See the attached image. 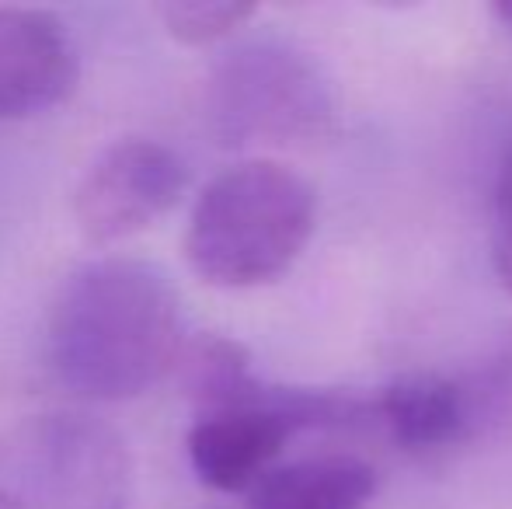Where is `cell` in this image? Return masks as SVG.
I'll return each instance as SVG.
<instances>
[{"label": "cell", "mask_w": 512, "mask_h": 509, "mask_svg": "<svg viewBox=\"0 0 512 509\" xmlns=\"http://www.w3.org/2000/svg\"><path fill=\"white\" fill-rule=\"evenodd\" d=\"M178 360L182 307L150 262L95 258L70 272L49 307L46 367L84 401L140 398Z\"/></svg>", "instance_id": "6da1fadb"}, {"label": "cell", "mask_w": 512, "mask_h": 509, "mask_svg": "<svg viewBox=\"0 0 512 509\" xmlns=\"http://www.w3.org/2000/svg\"><path fill=\"white\" fill-rule=\"evenodd\" d=\"M317 196L304 175L269 157L209 178L192 206L185 258L209 286L251 290L279 279L314 234Z\"/></svg>", "instance_id": "7a4b0ae2"}, {"label": "cell", "mask_w": 512, "mask_h": 509, "mask_svg": "<svg viewBox=\"0 0 512 509\" xmlns=\"http://www.w3.org/2000/svg\"><path fill=\"white\" fill-rule=\"evenodd\" d=\"M206 119L223 147H297L335 126V88L304 46L279 35L241 39L209 67Z\"/></svg>", "instance_id": "3957f363"}, {"label": "cell", "mask_w": 512, "mask_h": 509, "mask_svg": "<svg viewBox=\"0 0 512 509\" xmlns=\"http://www.w3.org/2000/svg\"><path fill=\"white\" fill-rule=\"evenodd\" d=\"M133 457L108 422L39 412L0 433V509H126Z\"/></svg>", "instance_id": "277c9868"}, {"label": "cell", "mask_w": 512, "mask_h": 509, "mask_svg": "<svg viewBox=\"0 0 512 509\" xmlns=\"http://www.w3.org/2000/svg\"><path fill=\"white\" fill-rule=\"evenodd\" d=\"M189 168L175 147L150 136H122L91 161L74 189V217L84 238L115 245L147 231L182 199Z\"/></svg>", "instance_id": "5b68a950"}, {"label": "cell", "mask_w": 512, "mask_h": 509, "mask_svg": "<svg viewBox=\"0 0 512 509\" xmlns=\"http://www.w3.org/2000/svg\"><path fill=\"white\" fill-rule=\"evenodd\" d=\"M70 28L39 7H0V123H18L67 102L77 88Z\"/></svg>", "instance_id": "8992f818"}, {"label": "cell", "mask_w": 512, "mask_h": 509, "mask_svg": "<svg viewBox=\"0 0 512 509\" xmlns=\"http://www.w3.org/2000/svg\"><path fill=\"white\" fill-rule=\"evenodd\" d=\"M377 492V471L356 457H304L276 464L251 496V509H363Z\"/></svg>", "instance_id": "52a82bcc"}, {"label": "cell", "mask_w": 512, "mask_h": 509, "mask_svg": "<svg viewBox=\"0 0 512 509\" xmlns=\"http://www.w3.org/2000/svg\"><path fill=\"white\" fill-rule=\"evenodd\" d=\"M377 415L387 422L401 447L425 450L464 436L467 422H471V401H467L464 387L446 377L408 374L380 394Z\"/></svg>", "instance_id": "ba28073f"}, {"label": "cell", "mask_w": 512, "mask_h": 509, "mask_svg": "<svg viewBox=\"0 0 512 509\" xmlns=\"http://www.w3.org/2000/svg\"><path fill=\"white\" fill-rule=\"evenodd\" d=\"M251 14L255 7L241 4V0H171V4L157 7L164 32L182 46H213V42L234 35Z\"/></svg>", "instance_id": "9c48e42d"}, {"label": "cell", "mask_w": 512, "mask_h": 509, "mask_svg": "<svg viewBox=\"0 0 512 509\" xmlns=\"http://www.w3.org/2000/svg\"><path fill=\"white\" fill-rule=\"evenodd\" d=\"M492 269L512 293V147L506 150L492 189Z\"/></svg>", "instance_id": "30bf717a"}, {"label": "cell", "mask_w": 512, "mask_h": 509, "mask_svg": "<svg viewBox=\"0 0 512 509\" xmlns=\"http://www.w3.org/2000/svg\"><path fill=\"white\" fill-rule=\"evenodd\" d=\"M492 11H495V18H499L502 25L512 28V0H499V4H495Z\"/></svg>", "instance_id": "8fae6325"}]
</instances>
